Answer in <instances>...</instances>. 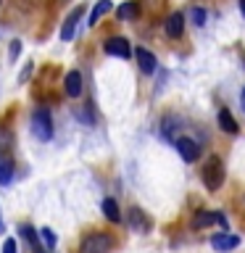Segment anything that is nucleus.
I'll return each mask as SVG.
<instances>
[{
  "label": "nucleus",
  "mask_w": 245,
  "mask_h": 253,
  "mask_svg": "<svg viewBox=\"0 0 245 253\" xmlns=\"http://www.w3.org/2000/svg\"><path fill=\"white\" fill-rule=\"evenodd\" d=\"M163 29H166V35H169L171 40H179L182 32H185V16H182V13H171L169 19H166Z\"/></svg>",
  "instance_id": "nucleus-9"
},
{
  "label": "nucleus",
  "mask_w": 245,
  "mask_h": 253,
  "mask_svg": "<svg viewBox=\"0 0 245 253\" xmlns=\"http://www.w3.org/2000/svg\"><path fill=\"white\" fill-rule=\"evenodd\" d=\"M63 90H66L69 98H79L82 95V74L79 71H69L66 79H63Z\"/></svg>",
  "instance_id": "nucleus-10"
},
{
  "label": "nucleus",
  "mask_w": 245,
  "mask_h": 253,
  "mask_svg": "<svg viewBox=\"0 0 245 253\" xmlns=\"http://www.w3.org/2000/svg\"><path fill=\"white\" fill-rule=\"evenodd\" d=\"M177 126H182V119H177V116H166V119H163V126H161L163 137H166V140H171V142H177V140H179Z\"/></svg>",
  "instance_id": "nucleus-15"
},
{
  "label": "nucleus",
  "mask_w": 245,
  "mask_h": 253,
  "mask_svg": "<svg viewBox=\"0 0 245 253\" xmlns=\"http://www.w3.org/2000/svg\"><path fill=\"white\" fill-rule=\"evenodd\" d=\"M3 253H16V240H11V237H8V240L3 243Z\"/></svg>",
  "instance_id": "nucleus-23"
},
{
  "label": "nucleus",
  "mask_w": 245,
  "mask_h": 253,
  "mask_svg": "<svg viewBox=\"0 0 245 253\" xmlns=\"http://www.w3.org/2000/svg\"><path fill=\"white\" fill-rule=\"evenodd\" d=\"M216 119H219V126L224 132H229V134L237 132V122H235V116L229 114V108H219V116Z\"/></svg>",
  "instance_id": "nucleus-17"
},
{
  "label": "nucleus",
  "mask_w": 245,
  "mask_h": 253,
  "mask_svg": "<svg viewBox=\"0 0 245 253\" xmlns=\"http://www.w3.org/2000/svg\"><path fill=\"white\" fill-rule=\"evenodd\" d=\"M19 232H21V237H24V240H27V243H29V248H32V251H35V253H47V251L42 248V245H40V232H37V229H35V227H29V224H24V227L19 229Z\"/></svg>",
  "instance_id": "nucleus-12"
},
{
  "label": "nucleus",
  "mask_w": 245,
  "mask_h": 253,
  "mask_svg": "<svg viewBox=\"0 0 245 253\" xmlns=\"http://www.w3.org/2000/svg\"><path fill=\"white\" fill-rule=\"evenodd\" d=\"M84 16V5H77L74 11H71L66 19H63V27H61V40L63 42H69V40H74V32H77V24L79 19Z\"/></svg>",
  "instance_id": "nucleus-4"
},
{
  "label": "nucleus",
  "mask_w": 245,
  "mask_h": 253,
  "mask_svg": "<svg viewBox=\"0 0 245 253\" xmlns=\"http://www.w3.org/2000/svg\"><path fill=\"white\" fill-rule=\"evenodd\" d=\"M19 53H21V40H13V42H11V50H8V58L16 61V58H19Z\"/></svg>",
  "instance_id": "nucleus-22"
},
{
  "label": "nucleus",
  "mask_w": 245,
  "mask_h": 253,
  "mask_svg": "<svg viewBox=\"0 0 245 253\" xmlns=\"http://www.w3.org/2000/svg\"><path fill=\"white\" fill-rule=\"evenodd\" d=\"M5 232V224H3V216H0V235Z\"/></svg>",
  "instance_id": "nucleus-25"
},
{
  "label": "nucleus",
  "mask_w": 245,
  "mask_h": 253,
  "mask_svg": "<svg viewBox=\"0 0 245 253\" xmlns=\"http://www.w3.org/2000/svg\"><path fill=\"white\" fill-rule=\"evenodd\" d=\"M111 8H114V3H111V0H98V3H95V8H92V13H90V27H95V24H98L103 16H106Z\"/></svg>",
  "instance_id": "nucleus-18"
},
{
  "label": "nucleus",
  "mask_w": 245,
  "mask_h": 253,
  "mask_svg": "<svg viewBox=\"0 0 245 253\" xmlns=\"http://www.w3.org/2000/svg\"><path fill=\"white\" fill-rule=\"evenodd\" d=\"M29 126H32V134L37 140L47 142L53 137V119H50V111L47 108H35L32 111V119H29Z\"/></svg>",
  "instance_id": "nucleus-2"
},
{
  "label": "nucleus",
  "mask_w": 245,
  "mask_h": 253,
  "mask_svg": "<svg viewBox=\"0 0 245 253\" xmlns=\"http://www.w3.org/2000/svg\"><path fill=\"white\" fill-rule=\"evenodd\" d=\"M240 13L245 16V0H240Z\"/></svg>",
  "instance_id": "nucleus-26"
},
{
  "label": "nucleus",
  "mask_w": 245,
  "mask_h": 253,
  "mask_svg": "<svg viewBox=\"0 0 245 253\" xmlns=\"http://www.w3.org/2000/svg\"><path fill=\"white\" fill-rule=\"evenodd\" d=\"M190 16H193V21L198 24V27H203V24H205V11H203V8H193Z\"/></svg>",
  "instance_id": "nucleus-21"
},
{
  "label": "nucleus",
  "mask_w": 245,
  "mask_h": 253,
  "mask_svg": "<svg viewBox=\"0 0 245 253\" xmlns=\"http://www.w3.org/2000/svg\"><path fill=\"white\" fill-rule=\"evenodd\" d=\"M216 221V213H208V211H198L195 213V219H193V227L198 229V227H208V224H213Z\"/></svg>",
  "instance_id": "nucleus-19"
},
{
  "label": "nucleus",
  "mask_w": 245,
  "mask_h": 253,
  "mask_svg": "<svg viewBox=\"0 0 245 253\" xmlns=\"http://www.w3.org/2000/svg\"><path fill=\"white\" fill-rule=\"evenodd\" d=\"M40 237L45 240L47 248H55V235H53V229H50V227H42V229H40Z\"/></svg>",
  "instance_id": "nucleus-20"
},
{
  "label": "nucleus",
  "mask_w": 245,
  "mask_h": 253,
  "mask_svg": "<svg viewBox=\"0 0 245 253\" xmlns=\"http://www.w3.org/2000/svg\"><path fill=\"white\" fill-rule=\"evenodd\" d=\"M237 245H240V237L237 235H229V232H221V235H213L211 237V248L224 253V251H235Z\"/></svg>",
  "instance_id": "nucleus-7"
},
{
  "label": "nucleus",
  "mask_w": 245,
  "mask_h": 253,
  "mask_svg": "<svg viewBox=\"0 0 245 253\" xmlns=\"http://www.w3.org/2000/svg\"><path fill=\"white\" fill-rule=\"evenodd\" d=\"M126 221H129V227L134 229V232H148L150 229V221H148V216L140 209H132L129 216H126Z\"/></svg>",
  "instance_id": "nucleus-11"
},
{
  "label": "nucleus",
  "mask_w": 245,
  "mask_h": 253,
  "mask_svg": "<svg viewBox=\"0 0 245 253\" xmlns=\"http://www.w3.org/2000/svg\"><path fill=\"white\" fill-rule=\"evenodd\" d=\"M13 179V158L8 153H0V185H11Z\"/></svg>",
  "instance_id": "nucleus-14"
},
{
  "label": "nucleus",
  "mask_w": 245,
  "mask_h": 253,
  "mask_svg": "<svg viewBox=\"0 0 245 253\" xmlns=\"http://www.w3.org/2000/svg\"><path fill=\"white\" fill-rule=\"evenodd\" d=\"M114 248V237L106 232H90L79 245V253H108Z\"/></svg>",
  "instance_id": "nucleus-3"
},
{
  "label": "nucleus",
  "mask_w": 245,
  "mask_h": 253,
  "mask_svg": "<svg viewBox=\"0 0 245 253\" xmlns=\"http://www.w3.org/2000/svg\"><path fill=\"white\" fill-rule=\"evenodd\" d=\"M201 177H203L205 190H211V193H216V190L221 187V182H224V164H221L219 156H211L208 161L203 164Z\"/></svg>",
  "instance_id": "nucleus-1"
},
{
  "label": "nucleus",
  "mask_w": 245,
  "mask_h": 253,
  "mask_svg": "<svg viewBox=\"0 0 245 253\" xmlns=\"http://www.w3.org/2000/svg\"><path fill=\"white\" fill-rule=\"evenodd\" d=\"M240 100H243V111H245V87H243V92H240Z\"/></svg>",
  "instance_id": "nucleus-24"
},
{
  "label": "nucleus",
  "mask_w": 245,
  "mask_h": 253,
  "mask_svg": "<svg viewBox=\"0 0 245 253\" xmlns=\"http://www.w3.org/2000/svg\"><path fill=\"white\" fill-rule=\"evenodd\" d=\"M134 58H137V66H140L142 74H153V71H156V55L150 50L137 47V50H134Z\"/></svg>",
  "instance_id": "nucleus-8"
},
{
  "label": "nucleus",
  "mask_w": 245,
  "mask_h": 253,
  "mask_svg": "<svg viewBox=\"0 0 245 253\" xmlns=\"http://www.w3.org/2000/svg\"><path fill=\"white\" fill-rule=\"evenodd\" d=\"M100 209H103V213H106L108 221H114V224H119V221H122V211H119V203L114 201V198H106Z\"/></svg>",
  "instance_id": "nucleus-16"
},
{
  "label": "nucleus",
  "mask_w": 245,
  "mask_h": 253,
  "mask_svg": "<svg viewBox=\"0 0 245 253\" xmlns=\"http://www.w3.org/2000/svg\"><path fill=\"white\" fill-rule=\"evenodd\" d=\"M116 16L122 21H134L140 16V5H137V0H126V3H122L116 8Z\"/></svg>",
  "instance_id": "nucleus-13"
},
{
  "label": "nucleus",
  "mask_w": 245,
  "mask_h": 253,
  "mask_svg": "<svg viewBox=\"0 0 245 253\" xmlns=\"http://www.w3.org/2000/svg\"><path fill=\"white\" fill-rule=\"evenodd\" d=\"M177 153L182 161H187V164H195L198 161V156H201V148H198V142L195 140H190V137H179L177 142Z\"/></svg>",
  "instance_id": "nucleus-5"
},
{
  "label": "nucleus",
  "mask_w": 245,
  "mask_h": 253,
  "mask_svg": "<svg viewBox=\"0 0 245 253\" xmlns=\"http://www.w3.org/2000/svg\"><path fill=\"white\" fill-rule=\"evenodd\" d=\"M103 50H106L108 55H116V58H129L132 55V47L129 42H126V37H111L103 42Z\"/></svg>",
  "instance_id": "nucleus-6"
}]
</instances>
